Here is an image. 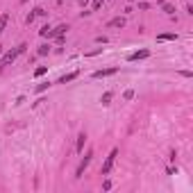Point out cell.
Masks as SVG:
<instances>
[{
    "label": "cell",
    "instance_id": "cell-1",
    "mask_svg": "<svg viewBox=\"0 0 193 193\" xmlns=\"http://www.w3.org/2000/svg\"><path fill=\"white\" fill-rule=\"evenodd\" d=\"M25 48H27L25 43H20V46H16V48H11V50H7L5 55H2V59H0V71H2L5 66H9V64L20 55V52H25Z\"/></svg>",
    "mask_w": 193,
    "mask_h": 193
},
{
    "label": "cell",
    "instance_id": "cell-2",
    "mask_svg": "<svg viewBox=\"0 0 193 193\" xmlns=\"http://www.w3.org/2000/svg\"><path fill=\"white\" fill-rule=\"evenodd\" d=\"M116 157H118V148H114L112 152H109V157L105 159V164H102V168H100V175H109V170L114 168V161H116Z\"/></svg>",
    "mask_w": 193,
    "mask_h": 193
},
{
    "label": "cell",
    "instance_id": "cell-3",
    "mask_svg": "<svg viewBox=\"0 0 193 193\" xmlns=\"http://www.w3.org/2000/svg\"><path fill=\"white\" fill-rule=\"evenodd\" d=\"M91 157H93V152L89 150V152L84 155V159L80 161V166H77V170H75V177H82V173H84V170H87V166L91 164Z\"/></svg>",
    "mask_w": 193,
    "mask_h": 193
},
{
    "label": "cell",
    "instance_id": "cell-4",
    "mask_svg": "<svg viewBox=\"0 0 193 193\" xmlns=\"http://www.w3.org/2000/svg\"><path fill=\"white\" fill-rule=\"evenodd\" d=\"M114 73H118V68H105V71H96V73H93V77H96V80H100V77H109V75H114Z\"/></svg>",
    "mask_w": 193,
    "mask_h": 193
},
{
    "label": "cell",
    "instance_id": "cell-5",
    "mask_svg": "<svg viewBox=\"0 0 193 193\" xmlns=\"http://www.w3.org/2000/svg\"><path fill=\"white\" fill-rule=\"evenodd\" d=\"M146 57H150V50H139V52H132V55L127 57L130 61H136V59H146Z\"/></svg>",
    "mask_w": 193,
    "mask_h": 193
},
{
    "label": "cell",
    "instance_id": "cell-6",
    "mask_svg": "<svg viewBox=\"0 0 193 193\" xmlns=\"http://www.w3.org/2000/svg\"><path fill=\"white\" fill-rule=\"evenodd\" d=\"M84 143H87V134L82 132L80 136H77V146H75V150H77V152H82V150H84Z\"/></svg>",
    "mask_w": 193,
    "mask_h": 193
},
{
    "label": "cell",
    "instance_id": "cell-7",
    "mask_svg": "<svg viewBox=\"0 0 193 193\" xmlns=\"http://www.w3.org/2000/svg\"><path fill=\"white\" fill-rule=\"evenodd\" d=\"M123 25H125V18H121V16H118V18H112L107 23V27H123Z\"/></svg>",
    "mask_w": 193,
    "mask_h": 193
},
{
    "label": "cell",
    "instance_id": "cell-8",
    "mask_svg": "<svg viewBox=\"0 0 193 193\" xmlns=\"http://www.w3.org/2000/svg\"><path fill=\"white\" fill-rule=\"evenodd\" d=\"M112 98H114V93H112V91H107V93H102L100 102H102V105H109V102H112Z\"/></svg>",
    "mask_w": 193,
    "mask_h": 193
},
{
    "label": "cell",
    "instance_id": "cell-9",
    "mask_svg": "<svg viewBox=\"0 0 193 193\" xmlns=\"http://www.w3.org/2000/svg\"><path fill=\"white\" fill-rule=\"evenodd\" d=\"M75 77H77V73H68V75H64V77L59 80V84H66V82H73Z\"/></svg>",
    "mask_w": 193,
    "mask_h": 193
},
{
    "label": "cell",
    "instance_id": "cell-10",
    "mask_svg": "<svg viewBox=\"0 0 193 193\" xmlns=\"http://www.w3.org/2000/svg\"><path fill=\"white\" fill-rule=\"evenodd\" d=\"M7 20H9V14H0V34H2V30H5Z\"/></svg>",
    "mask_w": 193,
    "mask_h": 193
},
{
    "label": "cell",
    "instance_id": "cell-11",
    "mask_svg": "<svg viewBox=\"0 0 193 193\" xmlns=\"http://www.w3.org/2000/svg\"><path fill=\"white\" fill-rule=\"evenodd\" d=\"M159 5L164 7V11H166V14H173V11H175V7H173V5H168V2H164V0H159Z\"/></svg>",
    "mask_w": 193,
    "mask_h": 193
},
{
    "label": "cell",
    "instance_id": "cell-12",
    "mask_svg": "<svg viewBox=\"0 0 193 193\" xmlns=\"http://www.w3.org/2000/svg\"><path fill=\"white\" fill-rule=\"evenodd\" d=\"M39 34H41V36H48V39H50V36H52V30H50L48 25H43V27L39 30Z\"/></svg>",
    "mask_w": 193,
    "mask_h": 193
},
{
    "label": "cell",
    "instance_id": "cell-13",
    "mask_svg": "<svg viewBox=\"0 0 193 193\" xmlns=\"http://www.w3.org/2000/svg\"><path fill=\"white\" fill-rule=\"evenodd\" d=\"M173 39H177V34H159L157 36V41H173Z\"/></svg>",
    "mask_w": 193,
    "mask_h": 193
},
{
    "label": "cell",
    "instance_id": "cell-14",
    "mask_svg": "<svg viewBox=\"0 0 193 193\" xmlns=\"http://www.w3.org/2000/svg\"><path fill=\"white\" fill-rule=\"evenodd\" d=\"M48 52H50V46H39L36 55H39V57H43V55H48Z\"/></svg>",
    "mask_w": 193,
    "mask_h": 193
},
{
    "label": "cell",
    "instance_id": "cell-15",
    "mask_svg": "<svg viewBox=\"0 0 193 193\" xmlns=\"http://www.w3.org/2000/svg\"><path fill=\"white\" fill-rule=\"evenodd\" d=\"M46 71H48L46 66H39V68L34 71V77H41V75H46Z\"/></svg>",
    "mask_w": 193,
    "mask_h": 193
},
{
    "label": "cell",
    "instance_id": "cell-16",
    "mask_svg": "<svg viewBox=\"0 0 193 193\" xmlns=\"http://www.w3.org/2000/svg\"><path fill=\"white\" fill-rule=\"evenodd\" d=\"M123 98H125V100H132V98H134V91H132V89H130V91H125V96H123Z\"/></svg>",
    "mask_w": 193,
    "mask_h": 193
},
{
    "label": "cell",
    "instance_id": "cell-17",
    "mask_svg": "<svg viewBox=\"0 0 193 193\" xmlns=\"http://www.w3.org/2000/svg\"><path fill=\"white\" fill-rule=\"evenodd\" d=\"M139 9L146 11V9H150V5H148V2H139Z\"/></svg>",
    "mask_w": 193,
    "mask_h": 193
},
{
    "label": "cell",
    "instance_id": "cell-18",
    "mask_svg": "<svg viewBox=\"0 0 193 193\" xmlns=\"http://www.w3.org/2000/svg\"><path fill=\"white\" fill-rule=\"evenodd\" d=\"M100 5H102V0H96V2H93V9H100Z\"/></svg>",
    "mask_w": 193,
    "mask_h": 193
},
{
    "label": "cell",
    "instance_id": "cell-19",
    "mask_svg": "<svg viewBox=\"0 0 193 193\" xmlns=\"http://www.w3.org/2000/svg\"><path fill=\"white\" fill-rule=\"evenodd\" d=\"M0 52H2V46H0Z\"/></svg>",
    "mask_w": 193,
    "mask_h": 193
},
{
    "label": "cell",
    "instance_id": "cell-20",
    "mask_svg": "<svg viewBox=\"0 0 193 193\" xmlns=\"http://www.w3.org/2000/svg\"><path fill=\"white\" fill-rule=\"evenodd\" d=\"M130 2H134V0H130Z\"/></svg>",
    "mask_w": 193,
    "mask_h": 193
},
{
    "label": "cell",
    "instance_id": "cell-21",
    "mask_svg": "<svg viewBox=\"0 0 193 193\" xmlns=\"http://www.w3.org/2000/svg\"><path fill=\"white\" fill-rule=\"evenodd\" d=\"M23 2H27V0H23Z\"/></svg>",
    "mask_w": 193,
    "mask_h": 193
}]
</instances>
